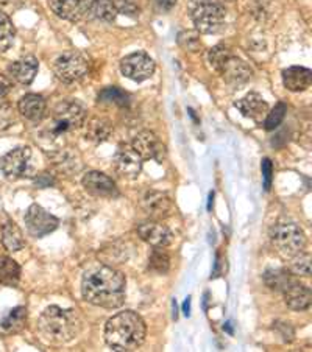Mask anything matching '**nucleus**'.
<instances>
[{"mask_svg": "<svg viewBox=\"0 0 312 352\" xmlns=\"http://www.w3.org/2000/svg\"><path fill=\"white\" fill-rule=\"evenodd\" d=\"M125 276L116 268L100 265L87 270L81 280V295L92 306L117 309L125 301Z\"/></svg>", "mask_w": 312, "mask_h": 352, "instance_id": "obj_1", "label": "nucleus"}, {"mask_svg": "<svg viewBox=\"0 0 312 352\" xmlns=\"http://www.w3.org/2000/svg\"><path fill=\"white\" fill-rule=\"evenodd\" d=\"M147 327L144 320L133 310L119 312L105 326V342L114 351H134L144 343Z\"/></svg>", "mask_w": 312, "mask_h": 352, "instance_id": "obj_2", "label": "nucleus"}, {"mask_svg": "<svg viewBox=\"0 0 312 352\" xmlns=\"http://www.w3.org/2000/svg\"><path fill=\"white\" fill-rule=\"evenodd\" d=\"M81 331V320L76 310L47 307L38 318V332L45 342L63 344L69 343Z\"/></svg>", "mask_w": 312, "mask_h": 352, "instance_id": "obj_3", "label": "nucleus"}, {"mask_svg": "<svg viewBox=\"0 0 312 352\" xmlns=\"http://www.w3.org/2000/svg\"><path fill=\"white\" fill-rule=\"evenodd\" d=\"M86 109L79 102H63L55 108L50 122L47 123L43 138L47 142H58L67 134L83 126Z\"/></svg>", "mask_w": 312, "mask_h": 352, "instance_id": "obj_4", "label": "nucleus"}, {"mask_svg": "<svg viewBox=\"0 0 312 352\" xmlns=\"http://www.w3.org/2000/svg\"><path fill=\"white\" fill-rule=\"evenodd\" d=\"M208 61L216 72L229 85H242L249 81L253 75L251 67L244 60L233 54L225 45H216L209 50Z\"/></svg>", "mask_w": 312, "mask_h": 352, "instance_id": "obj_5", "label": "nucleus"}, {"mask_svg": "<svg viewBox=\"0 0 312 352\" xmlns=\"http://www.w3.org/2000/svg\"><path fill=\"white\" fill-rule=\"evenodd\" d=\"M187 13L203 34L219 33L225 25L227 10L217 0H187Z\"/></svg>", "mask_w": 312, "mask_h": 352, "instance_id": "obj_6", "label": "nucleus"}, {"mask_svg": "<svg viewBox=\"0 0 312 352\" xmlns=\"http://www.w3.org/2000/svg\"><path fill=\"white\" fill-rule=\"evenodd\" d=\"M270 240H272L276 253L286 257V259H291V257L302 253L306 246L303 230L295 223L289 221L276 223L270 230Z\"/></svg>", "mask_w": 312, "mask_h": 352, "instance_id": "obj_7", "label": "nucleus"}, {"mask_svg": "<svg viewBox=\"0 0 312 352\" xmlns=\"http://www.w3.org/2000/svg\"><path fill=\"white\" fill-rule=\"evenodd\" d=\"M0 172L10 179L33 178V153L28 146H19L0 157Z\"/></svg>", "mask_w": 312, "mask_h": 352, "instance_id": "obj_8", "label": "nucleus"}, {"mask_svg": "<svg viewBox=\"0 0 312 352\" xmlns=\"http://www.w3.org/2000/svg\"><path fill=\"white\" fill-rule=\"evenodd\" d=\"M54 72L63 83H75L90 72V61L79 52H66L54 61Z\"/></svg>", "mask_w": 312, "mask_h": 352, "instance_id": "obj_9", "label": "nucleus"}, {"mask_svg": "<svg viewBox=\"0 0 312 352\" xmlns=\"http://www.w3.org/2000/svg\"><path fill=\"white\" fill-rule=\"evenodd\" d=\"M23 221H25L28 234L34 239H43L47 234L54 232L60 226V220L55 215H52L49 210L39 206V204H32L27 209Z\"/></svg>", "mask_w": 312, "mask_h": 352, "instance_id": "obj_10", "label": "nucleus"}, {"mask_svg": "<svg viewBox=\"0 0 312 352\" xmlns=\"http://www.w3.org/2000/svg\"><path fill=\"white\" fill-rule=\"evenodd\" d=\"M121 72L127 78L141 83L155 74V61L144 52H136V54L128 55L121 61Z\"/></svg>", "mask_w": 312, "mask_h": 352, "instance_id": "obj_11", "label": "nucleus"}, {"mask_svg": "<svg viewBox=\"0 0 312 352\" xmlns=\"http://www.w3.org/2000/svg\"><path fill=\"white\" fill-rule=\"evenodd\" d=\"M141 208L150 217V220H166L175 212L174 199L160 190H149L141 199Z\"/></svg>", "mask_w": 312, "mask_h": 352, "instance_id": "obj_12", "label": "nucleus"}, {"mask_svg": "<svg viewBox=\"0 0 312 352\" xmlns=\"http://www.w3.org/2000/svg\"><path fill=\"white\" fill-rule=\"evenodd\" d=\"M47 2L58 17L64 21L79 22L87 14H92L96 0H47Z\"/></svg>", "mask_w": 312, "mask_h": 352, "instance_id": "obj_13", "label": "nucleus"}, {"mask_svg": "<svg viewBox=\"0 0 312 352\" xmlns=\"http://www.w3.org/2000/svg\"><path fill=\"white\" fill-rule=\"evenodd\" d=\"M132 146L138 151V155L144 160H153L156 162H163L167 155L166 145H164L160 138L152 131H141L133 139Z\"/></svg>", "mask_w": 312, "mask_h": 352, "instance_id": "obj_14", "label": "nucleus"}, {"mask_svg": "<svg viewBox=\"0 0 312 352\" xmlns=\"http://www.w3.org/2000/svg\"><path fill=\"white\" fill-rule=\"evenodd\" d=\"M114 167L122 178L136 179L143 170V157L132 145H119L114 155Z\"/></svg>", "mask_w": 312, "mask_h": 352, "instance_id": "obj_15", "label": "nucleus"}, {"mask_svg": "<svg viewBox=\"0 0 312 352\" xmlns=\"http://www.w3.org/2000/svg\"><path fill=\"white\" fill-rule=\"evenodd\" d=\"M136 232L145 243L152 245L153 248H166V246L174 242L172 231L166 225H163L161 221L156 220L139 223Z\"/></svg>", "mask_w": 312, "mask_h": 352, "instance_id": "obj_16", "label": "nucleus"}, {"mask_svg": "<svg viewBox=\"0 0 312 352\" xmlns=\"http://www.w3.org/2000/svg\"><path fill=\"white\" fill-rule=\"evenodd\" d=\"M81 184H83L85 190L92 197L114 198V197L119 195L114 181L111 179L108 175H105L102 172H96V170H92V172H87L83 176V179H81Z\"/></svg>", "mask_w": 312, "mask_h": 352, "instance_id": "obj_17", "label": "nucleus"}, {"mask_svg": "<svg viewBox=\"0 0 312 352\" xmlns=\"http://www.w3.org/2000/svg\"><path fill=\"white\" fill-rule=\"evenodd\" d=\"M136 14V7L129 0H96L92 14L98 19L113 22L117 14Z\"/></svg>", "mask_w": 312, "mask_h": 352, "instance_id": "obj_18", "label": "nucleus"}, {"mask_svg": "<svg viewBox=\"0 0 312 352\" xmlns=\"http://www.w3.org/2000/svg\"><path fill=\"white\" fill-rule=\"evenodd\" d=\"M234 107L240 111V114L244 117H249L255 122H262L269 113V103L258 92L247 94L244 98L234 103Z\"/></svg>", "mask_w": 312, "mask_h": 352, "instance_id": "obj_19", "label": "nucleus"}, {"mask_svg": "<svg viewBox=\"0 0 312 352\" xmlns=\"http://www.w3.org/2000/svg\"><path fill=\"white\" fill-rule=\"evenodd\" d=\"M38 69H39V63L37 58L28 55L11 64L8 67V74L11 78L17 81V83L28 86L33 83V80L38 74Z\"/></svg>", "mask_w": 312, "mask_h": 352, "instance_id": "obj_20", "label": "nucleus"}, {"mask_svg": "<svg viewBox=\"0 0 312 352\" xmlns=\"http://www.w3.org/2000/svg\"><path fill=\"white\" fill-rule=\"evenodd\" d=\"M282 295H284L286 306L292 310H297V312L309 309L312 304V293L309 290V287L303 285L302 283H298V280L287 287V289L282 292Z\"/></svg>", "mask_w": 312, "mask_h": 352, "instance_id": "obj_21", "label": "nucleus"}, {"mask_svg": "<svg viewBox=\"0 0 312 352\" xmlns=\"http://www.w3.org/2000/svg\"><path fill=\"white\" fill-rule=\"evenodd\" d=\"M19 113L30 122H41L44 119L47 111V102L43 96L38 94H27L19 100Z\"/></svg>", "mask_w": 312, "mask_h": 352, "instance_id": "obj_22", "label": "nucleus"}, {"mask_svg": "<svg viewBox=\"0 0 312 352\" xmlns=\"http://www.w3.org/2000/svg\"><path fill=\"white\" fill-rule=\"evenodd\" d=\"M28 312L23 306L10 309L0 316V333L2 336H14L19 333L27 324Z\"/></svg>", "mask_w": 312, "mask_h": 352, "instance_id": "obj_23", "label": "nucleus"}, {"mask_svg": "<svg viewBox=\"0 0 312 352\" xmlns=\"http://www.w3.org/2000/svg\"><path fill=\"white\" fill-rule=\"evenodd\" d=\"M312 83V72L306 67L293 66L282 70V85L291 92H303Z\"/></svg>", "mask_w": 312, "mask_h": 352, "instance_id": "obj_24", "label": "nucleus"}, {"mask_svg": "<svg viewBox=\"0 0 312 352\" xmlns=\"http://www.w3.org/2000/svg\"><path fill=\"white\" fill-rule=\"evenodd\" d=\"M2 245L10 253L21 251L25 246V239L14 221L7 220L2 225Z\"/></svg>", "mask_w": 312, "mask_h": 352, "instance_id": "obj_25", "label": "nucleus"}, {"mask_svg": "<svg viewBox=\"0 0 312 352\" xmlns=\"http://www.w3.org/2000/svg\"><path fill=\"white\" fill-rule=\"evenodd\" d=\"M21 280V267L8 256H0V284L16 287Z\"/></svg>", "mask_w": 312, "mask_h": 352, "instance_id": "obj_26", "label": "nucleus"}, {"mask_svg": "<svg viewBox=\"0 0 312 352\" xmlns=\"http://www.w3.org/2000/svg\"><path fill=\"white\" fill-rule=\"evenodd\" d=\"M111 133H113V126H111V123L105 119H98V117L97 119H92L86 125V139H90L96 144L108 140Z\"/></svg>", "mask_w": 312, "mask_h": 352, "instance_id": "obj_27", "label": "nucleus"}, {"mask_svg": "<svg viewBox=\"0 0 312 352\" xmlns=\"http://www.w3.org/2000/svg\"><path fill=\"white\" fill-rule=\"evenodd\" d=\"M264 279H266V284L270 289L281 293L297 280L293 278V274H291V272H286V270H270L264 274Z\"/></svg>", "mask_w": 312, "mask_h": 352, "instance_id": "obj_28", "label": "nucleus"}, {"mask_svg": "<svg viewBox=\"0 0 312 352\" xmlns=\"http://www.w3.org/2000/svg\"><path fill=\"white\" fill-rule=\"evenodd\" d=\"M149 270L156 274H167L170 270V257L164 248L152 250L149 256Z\"/></svg>", "mask_w": 312, "mask_h": 352, "instance_id": "obj_29", "label": "nucleus"}, {"mask_svg": "<svg viewBox=\"0 0 312 352\" xmlns=\"http://www.w3.org/2000/svg\"><path fill=\"white\" fill-rule=\"evenodd\" d=\"M54 162L60 172H66V173L67 172H79L81 167L79 155L72 153V151H60V153H55Z\"/></svg>", "mask_w": 312, "mask_h": 352, "instance_id": "obj_30", "label": "nucleus"}, {"mask_svg": "<svg viewBox=\"0 0 312 352\" xmlns=\"http://www.w3.org/2000/svg\"><path fill=\"white\" fill-rule=\"evenodd\" d=\"M14 25L7 14L0 13V52L8 50L14 41Z\"/></svg>", "mask_w": 312, "mask_h": 352, "instance_id": "obj_31", "label": "nucleus"}, {"mask_svg": "<svg viewBox=\"0 0 312 352\" xmlns=\"http://www.w3.org/2000/svg\"><path fill=\"white\" fill-rule=\"evenodd\" d=\"M291 272L297 276H304V278H309L312 273V257L309 253H298L297 256L291 257Z\"/></svg>", "mask_w": 312, "mask_h": 352, "instance_id": "obj_32", "label": "nucleus"}, {"mask_svg": "<svg viewBox=\"0 0 312 352\" xmlns=\"http://www.w3.org/2000/svg\"><path fill=\"white\" fill-rule=\"evenodd\" d=\"M286 113H287V107L282 102H280L272 111H270V113H267L266 122H264V128H266L267 131L276 130V128L282 123V120H284Z\"/></svg>", "mask_w": 312, "mask_h": 352, "instance_id": "obj_33", "label": "nucleus"}, {"mask_svg": "<svg viewBox=\"0 0 312 352\" xmlns=\"http://www.w3.org/2000/svg\"><path fill=\"white\" fill-rule=\"evenodd\" d=\"M98 102L114 103L122 107V104L127 103V94H123L121 89H117V87H108V89H105L100 94Z\"/></svg>", "mask_w": 312, "mask_h": 352, "instance_id": "obj_34", "label": "nucleus"}, {"mask_svg": "<svg viewBox=\"0 0 312 352\" xmlns=\"http://www.w3.org/2000/svg\"><path fill=\"white\" fill-rule=\"evenodd\" d=\"M178 43H180L181 47H185V49L191 50V52H196L198 47H200V41H198V38L196 36V34L187 33V32L180 33Z\"/></svg>", "mask_w": 312, "mask_h": 352, "instance_id": "obj_35", "label": "nucleus"}, {"mask_svg": "<svg viewBox=\"0 0 312 352\" xmlns=\"http://www.w3.org/2000/svg\"><path fill=\"white\" fill-rule=\"evenodd\" d=\"M261 170H262V178H264V189L270 190V187H272V175H273L272 161L267 160V157L266 160H262Z\"/></svg>", "mask_w": 312, "mask_h": 352, "instance_id": "obj_36", "label": "nucleus"}, {"mask_svg": "<svg viewBox=\"0 0 312 352\" xmlns=\"http://www.w3.org/2000/svg\"><path fill=\"white\" fill-rule=\"evenodd\" d=\"M11 87H13L11 80L8 77H5V75H0V103H3L5 98L8 97Z\"/></svg>", "mask_w": 312, "mask_h": 352, "instance_id": "obj_37", "label": "nucleus"}, {"mask_svg": "<svg viewBox=\"0 0 312 352\" xmlns=\"http://www.w3.org/2000/svg\"><path fill=\"white\" fill-rule=\"evenodd\" d=\"M275 327H278V329H281V337L284 342H292L293 340V329L292 327L287 324V322H275Z\"/></svg>", "mask_w": 312, "mask_h": 352, "instance_id": "obj_38", "label": "nucleus"}, {"mask_svg": "<svg viewBox=\"0 0 312 352\" xmlns=\"http://www.w3.org/2000/svg\"><path fill=\"white\" fill-rule=\"evenodd\" d=\"M175 2H176V0H155V5L160 10L167 11V10H170V8L174 7Z\"/></svg>", "mask_w": 312, "mask_h": 352, "instance_id": "obj_39", "label": "nucleus"}, {"mask_svg": "<svg viewBox=\"0 0 312 352\" xmlns=\"http://www.w3.org/2000/svg\"><path fill=\"white\" fill-rule=\"evenodd\" d=\"M183 314L186 316L191 315V298H186V301L183 304Z\"/></svg>", "mask_w": 312, "mask_h": 352, "instance_id": "obj_40", "label": "nucleus"}, {"mask_svg": "<svg viewBox=\"0 0 312 352\" xmlns=\"http://www.w3.org/2000/svg\"><path fill=\"white\" fill-rule=\"evenodd\" d=\"M213 203H214V192L209 193V201H208V210L213 209Z\"/></svg>", "mask_w": 312, "mask_h": 352, "instance_id": "obj_41", "label": "nucleus"}, {"mask_svg": "<svg viewBox=\"0 0 312 352\" xmlns=\"http://www.w3.org/2000/svg\"><path fill=\"white\" fill-rule=\"evenodd\" d=\"M172 307H174V318L176 320V316H178V315H176V301H175V299L172 301Z\"/></svg>", "mask_w": 312, "mask_h": 352, "instance_id": "obj_42", "label": "nucleus"}, {"mask_svg": "<svg viewBox=\"0 0 312 352\" xmlns=\"http://www.w3.org/2000/svg\"><path fill=\"white\" fill-rule=\"evenodd\" d=\"M223 329H227L229 333H233V329H231V326H229V322H227V324L223 326Z\"/></svg>", "mask_w": 312, "mask_h": 352, "instance_id": "obj_43", "label": "nucleus"}, {"mask_svg": "<svg viewBox=\"0 0 312 352\" xmlns=\"http://www.w3.org/2000/svg\"><path fill=\"white\" fill-rule=\"evenodd\" d=\"M227 2H233V0H227Z\"/></svg>", "mask_w": 312, "mask_h": 352, "instance_id": "obj_44", "label": "nucleus"}]
</instances>
